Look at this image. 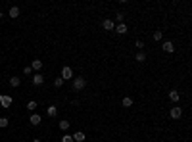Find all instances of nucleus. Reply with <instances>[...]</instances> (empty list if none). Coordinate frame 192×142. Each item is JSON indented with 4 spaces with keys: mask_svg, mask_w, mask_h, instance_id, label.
Returning <instances> with one entry per match:
<instances>
[{
    "mask_svg": "<svg viewBox=\"0 0 192 142\" xmlns=\"http://www.w3.org/2000/svg\"><path fill=\"white\" fill-rule=\"evenodd\" d=\"M71 81H73V88L75 90H83L85 86H87V79L85 77H73Z\"/></svg>",
    "mask_w": 192,
    "mask_h": 142,
    "instance_id": "nucleus-1",
    "label": "nucleus"
},
{
    "mask_svg": "<svg viewBox=\"0 0 192 142\" xmlns=\"http://www.w3.org/2000/svg\"><path fill=\"white\" fill-rule=\"evenodd\" d=\"M62 79H64V81H71V79H73V69L65 65L64 69H62Z\"/></svg>",
    "mask_w": 192,
    "mask_h": 142,
    "instance_id": "nucleus-2",
    "label": "nucleus"
},
{
    "mask_svg": "<svg viewBox=\"0 0 192 142\" xmlns=\"http://www.w3.org/2000/svg\"><path fill=\"white\" fill-rule=\"evenodd\" d=\"M0 104L4 108H10L12 106V96H6V94H0Z\"/></svg>",
    "mask_w": 192,
    "mask_h": 142,
    "instance_id": "nucleus-3",
    "label": "nucleus"
},
{
    "mask_svg": "<svg viewBox=\"0 0 192 142\" xmlns=\"http://www.w3.org/2000/svg\"><path fill=\"white\" fill-rule=\"evenodd\" d=\"M161 48H163V52H167V54H171V52L175 50V44H173L171 40H165V42L161 44Z\"/></svg>",
    "mask_w": 192,
    "mask_h": 142,
    "instance_id": "nucleus-4",
    "label": "nucleus"
},
{
    "mask_svg": "<svg viewBox=\"0 0 192 142\" xmlns=\"http://www.w3.org/2000/svg\"><path fill=\"white\" fill-rule=\"evenodd\" d=\"M42 83H44V77H42L40 73H37V75L33 77V84H35V86H40Z\"/></svg>",
    "mask_w": 192,
    "mask_h": 142,
    "instance_id": "nucleus-5",
    "label": "nucleus"
},
{
    "mask_svg": "<svg viewBox=\"0 0 192 142\" xmlns=\"http://www.w3.org/2000/svg\"><path fill=\"white\" fill-rule=\"evenodd\" d=\"M102 25H104V29H106V31H113V29H115V23L111 19H104Z\"/></svg>",
    "mask_w": 192,
    "mask_h": 142,
    "instance_id": "nucleus-6",
    "label": "nucleus"
},
{
    "mask_svg": "<svg viewBox=\"0 0 192 142\" xmlns=\"http://www.w3.org/2000/svg\"><path fill=\"white\" fill-rule=\"evenodd\" d=\"M40 121H42V117L37 115V113H33L31 119H29V123H31V125H35V127H37V125H40Z\"/></svg>",
    "mask_w": 192,
    "mask_h": 142,
    "instance_id": "nucleus-7",
    "label": "nucleus"
},
{
    "mask_svg": "<svg viewBox=\"0 0 192 142\" xmlns=\"http://www.w3.org/2000/svg\"><path fill=\"white\" fill-rule=\"evenodd\" d=\"M181 115H183V110H181V108H171V117L173 119H181Z\"/></svg>",
    "mask_w": 192,
    "mask_h": 142,
    "instance_id": "nucleus-8",
    "label": "nucleus"
},
{
    "mask_svg": "<svg viewBox=\"0 0 192 142\" xmlns=\"http://www.w3.org/2000/svg\"><path fill=\"white\" fill-rule=\"evenodd\" d=\"M73 136V142H85V138H87V136H85V133H81V131H79V133H75V135H71Z\"/></svg>",
    "mask_w": 192,
    "mask_h": 142,
    "instance_id": "nucleus-9",
    "label": "nucleus"
},
{
    "mask_svg": "<svg viewBox=\"0 0 192 142\" xmlns=\"http://www.w3.org/2000/svg\"><path fill=\"white\" fill-rule=\"evenodd\" d=\"M169 100H171V102H179V100H181L179 90H171V92H169Z\"/></svg>",
    "mask_w": 192,
    "mask_h": 142,
    "instance_id": "nucleus-10",
    "label": "nucleus"
},
{
    "mask_svg": "<svg viewBox=\"0 0 192 142\" xmlns=\"http://www.w3.org/2000/svg\"><path fill=\"white\" fill-rule=\"evenodd\" d=\"M10 17H12V19L19 17V8L17 6H12V8H10Z\"/></svg>",
    "mask_w": 192,
    "mask_h": 142,
    "instance_id": "nucleus-11",
    "label": "nucleus"
},
{
    "mask_svg": "<svg viewBox=\"0 0 192 142\" xmlns=\"http://www.w3.org/2000/svg\"><path fill=\"white\" fill-rule=\"evenodd\" d=\"M46 113H48L50 117H56V115H58V106H48Z\"/></svg>",
    "mask_w": 192,
    "mask_h": 142,
    "instance_id": "nucleus-12",
    "label": "nucleus"
},
{
    "mask_svg": "<svg viewBox=\"0 0 192 142\" xmlns=\"http://www.w3.org/2000/svg\"><path fill=\"white\" fill-rule=\"evenodd\" d=\"M31 67H33L35 71H40V69H42V62H40V60H33Z\"/></svg>",
    "mask_w": 192,
    "mask_h": 142,
    "instance_id": "nucleus-13",
    "label": "nucleus"
},
{
    "mask_svg": "<svg viewBox=\"0 0 192 142\" xmlns=\"http://www.w3.org/2000/svg\"><path fill=\"white\" fill-rule=\"evenodd\" d=\"M115 31L119 33V35H125V33H127L129 29H127V25H125V23H119V25L115 27Z\"/></svg>",
    "mask_w": 192,
    "mask_h": 142,
    "instance_id": "nucleus-14",
    "label": "nucleus"
},
{
    "mask_svg": "<svg viewBox=\"0 0 192 142\" xmlns=\"http://www.w3.org/2000/svg\"><path fill=\"white\" fill-rule=\"evenodd\" d=\"M10 84H12V86H19V84H21V79L19 77H10Z\"/></svg>",
    "mask_w": 192,
    "mask_h": 142,
    "instance_id": "nucleus-15",
    "label": "nucleus"
},
{
    "mask_svg": "<svg viewBox=\"0 0 192 142\" xmlns=\"http://www.w3.org/2000/svg\"><path fill=\"white\" fill-rule=\"evenodd\" d=\"M121 104H123V108H131V106H133V98H129V96H127V98H123V102H121Z\"/></svg>",
    "mask_w": 192,
    "mask_h": 142,
    "instance_id": "nucleus-16",
    "label": "nucleus"
},
{
    "mask_svg": "<svg viewBox=\"0 0 192 142\" xmlns=\"http://www.w3.org/2000/svg\"><path fill=\"white\" fill-rule=\"evenodd\" d=\"M134 60H136V62H144V60H146V54H144V52H138V54L134 56Z\"/></svg>",
    "mask_w": 192,
    "mask_h": 142,
    "instance_id": "nucleus-17",
    "label": "nucleus"
},
{
    "mask_svg": "<svg viewBox=\"0 0 192 142\" xmlns=\"http://www.w3.org/2000/svg\"><path fill=\"white\" fill-rule=\"evenodd\" d=\"M62 84H64V79H62V77H56V79H54V86H56V88H60Z\"/></svg>",
    "mask_w": 192,
    "mask_h": 142,
    "instance_id": "nucleus-18",
    "label": "nucleus"
},
{
    "mask_svg": "<svg viewBox=\"0 0 192 142\" xmlns=\"http://www.w3.org/2000/svg\"><path fill=\"white\" fill-rule=\"evenodd\" d=\"M69 125H71L69 121H60V129H62V131H67V129H69Z\"/></svg>",
    "mask_w": 192,
    "mask_h": 142,
    "instance_id": "nucleus-19",
    "label": "nucleus"
},
{
    "mask_svg": "<svg viewBox=\"0 0 192 142\" xmlns=\"http://www.w3.org/2000/svg\"><path fill=\"white\" fill-rule=\"evenodd\" d=\"M161 39H163V33H161V31L154 33V40H161Z\"/></svg>",
    "mask_w": 192,
    "mask_h": 142,
    "instance_id": "nucleus-20",
    "label": "nucleus"
},
{
    "mask_svg": "<svg viewBox=\"0 0 192 142\" xmlns=\"http://www.w3.org/2000/svg\"><path fill=\"white\" fill-rule=\"evenodd\" d=\"M35 108H37V102H35V100H31V102L27 104V110H29V111H33Z\"/></svg>",
    "mask_w": 192,
    "mask_h": 142,
    "instance_id": "nucleus-21",
    "label": "nucleus"
},
{
    "mask_svg": "<svg viewBox=\"0 0 192 142\" xmlns=\"http://www.w3.org/2000/svg\"><path fill=\"white\" fill-rule=\"evenodd\" d=\"M8 123H10V121H8L6 117H0V127H2V129H4V127H8Z\"/></svg>",
    "mask_w": 192,
    "mask_h": 142,
    "instance_id": "nucleus-22",
    "label": "nucleus"
},
{
    "mask_svg": "<svg viewBox=\"0 0 192 142\" xmlns=\"http://www.w3.org/2000/svg\"><path fill=\"white\" fill-rule=\"evenodd\" d=\"M62 142H73V136L71 135H64L62 136Z\"/></svg>",
    "mask_w": 192,
    "mask_h": 142,
    "instance_id": "nucleus-23",
    "label": "nucleus"
},
{
    "mask_svg": "<svg viewBox=\"0 0 192 142\" xmlns=\"http://www.w3.org/2000/svg\"><path fill=\"white\" fill-rule=\"evenodd\" d=\"M23 73H25V75H31V73H33V67H31V65H25V67H23Z\"/></svg>",
    "mask_w": 192,
    "mask_h": 142,
    "instance_id": "nucleus-24",
    "label": "nucleus"
},
{
    "mask_svg": "<svg viewBox=\"0 0 192 142\" xmlns=\"http://www.w3.org/2000/svg\"><path fill=\"white\" fill-rule=\"evenodd\" d=\"M134 46H136L138 50H142V48H144V42H142V40H136V42H134Z\"/></svg>",
    "mask_w": 192,
    "mask_h": 142,
    "instance_id": "nucleus-25",
    "label": "nucleus"
},
{
    "mask_svg": "<svg viewBox=\"0 0 192 142\" xmlns=\"http://www.w3.org/2000/svg\"><path fill=\"white\" fill-rule=\"evenodd\" d=\"M123 17H125L123 13H117V21H119V23H123Z\"/></svg>",
    "mask_w": 192,
    "mask_h": 142,
    "instance_id": "nucleus-26",
    "label": "nucleus"
},
{
    "mask_svg": "<svg viewBox=\"0 0 192 142\" xmlns=\"http://www.w3.org/2000/svg\"><path fill=\"white\" fill-rule=\"evenodd\" d=\"M33 142H40V138H35V140H33Z\"/></svg>",
    "mask_w": 192,
    "mask_h": 142,
    "instance_id": "nucleus-27",
    "label": "nucleus"
},
{
    "mask_svg": "<svg viewBox=\"0 0 192 142\" xmlns=\"http://www.w3.org/2000/svg\"><path fill=\"white\" fill-rule=\"evenodd\" d=\"M2 15H4V13H2V10H0V17H2Z\"/></svg>",
    "mask_w": 192,
    "mask_h": 142,
    "instance_id": "nucleus-28",
    "label": "nucleus"
}]
</instances>
